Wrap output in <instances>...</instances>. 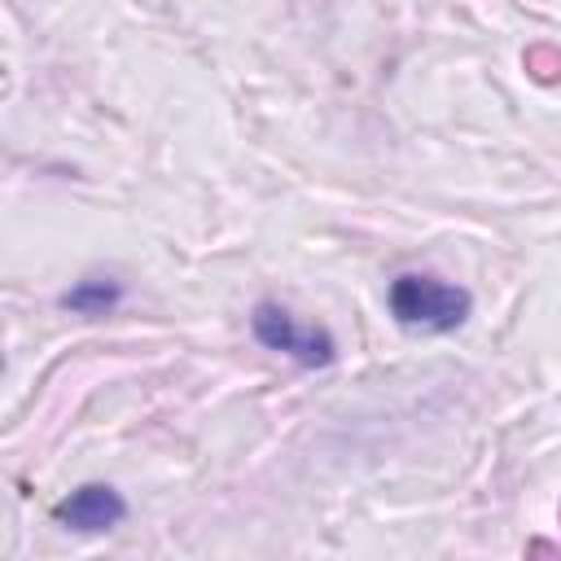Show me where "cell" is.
Listing matches in <instances>:
<instances>
[{
	"label": "cell",
	"instance_id": "obj_1",
	"mask_svg": "<svg viewBox=\"0 0 561 561\" xmlns=\"http://www.w3.org/2000/svg\"><path fill=\"white\" fill-rule=\"evenodd\" d=\"M386 307L408 333H456L473 316V294L434 272H399L386 289Z\"/></svg>",
	"mask_w": 561,
	"mask_h": 561
},
{
	"label": "cell",
	"instance_id": "obj_2",
	"mask_svg": "<svg viewBox=\"0 0 561 561\" xmlns=\"http://www.w3.org/2000/svg\"><path fill=\"white\" fill-rule=\"evenodd\" d=\"M250 333H254L259 346H267V351L285 355V359H294L298 368H329V364L337 359L333 333H329L324 324L298 320V316H294L285 302H276V298L254 302V311H250Z\"/></svg>",
	"mask_w": 561,
	"mask_h": 561
},
{
	"label": "cell",
	"instance_id": "obj_3",
	"mask_svg": "<svg viewBox=\"0 0 561 561\" xmlns=\"http://www.w3.org/2000/svg\"><path fill=\"white\" fill-rule=\"evenodd\" d=\"M127 517V500L110 482H83L66 500L53 504V522L75 535H105Z\"/></svg>",
	"mask_w": 561,
	"mask_h": 561
},
{
	"label": "cell",
	"instance_id": "obj_4",
	"mask_svg": "<svg viewBox=\"0 0 561 561\" xmlns=\"http://www.w3.org/2000/svg\"><path fill=\"white\" fill-rule=\"evenodd\" d=\"M118 302H123V285L114 276H83L61 294V307L75 316H88V320L110 316Z\"/></svg>",
	"mask_w": 561,
	"mask_h": 561
}]
</instances>
